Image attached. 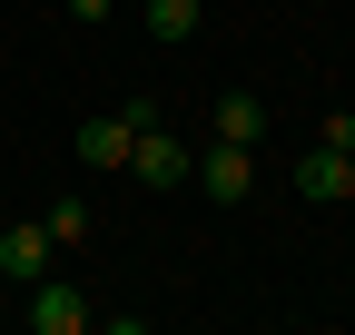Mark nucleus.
I'll return each instance as SVG.
<instances>
[{
  "instance_id": "f257e3e1",
  "label": "nucleus",
  "mask_w": 355,
  "mask_h": 335,
  "mask_svg": "<svg viewBox=\"0 0 355 335\" xmlns=\"http://www.w3.org/2000/svg\"><path fill=\"white\" fill-rule=\"evenodd\" d=\"M20 325H30V335H79V325H89V296H79L69 276H30V286H20Z\"/></svg>"
},
{
  "instance_id": "f03ea898",
  "label": "nucleus",
  "mask_w": 355,
  "mask_h": 335,
  "mask_svg": "<svg viewBox=\"0 0 355 335\" xmlns=\"http://www.w3.org/2000/svg\"><path fill=\"white\" fill-rule=\"evenodd\" d=\"M188 178H198V188H207L217 207H237V197L257 188V148H237V138H207V148H198V168H188Z\"/></svg>"
},
{
  "instance_id": "7ed1b4c3",
  "label": "nucleus",
  "mask_w": 355,
  "mask_h": 335,
  "mask_svg": "<svg viewBox=\"0 0 355 335\" xmlns=\"http://www.w3.org/2000/svg\"><path fill=\"white\" fill-rule=\"evenodd\" d=\"M188 168H198V148H178L168 129H139V138H128V178H139V188H188Z\"/></svg>"
},
{
  "instance_id": "20e7f679",
  "label": "nucleus",
  "mask_w": 355,
  "mask_h": 335,
  "mask_svg": "<svg viewBox=\"0 0 355 335\" xmlns=\"http://www.w3.org/2000/svg\"><path fill=\"white\" fill-rule=\"evenodd\" d=\"M296 197H306V207H345V197H355V158L316 138V148L296 158Z\"/></svg>"
},
{
  "instance_id": "39448f33",
  "label": "nucleus",
  "mask_w": 355,
  "mask_h": 335,
  "mask_svg": "<svg viewBox=\"0 0 355 335\" xmlns=\"http://www.w3.org/2000/svg\"><path fill=\"white\" fill-rule=\"evenodd\" d=\"M50 227L40 217H20V227H0V286H30V276H50Z\"/></svg>"
},
{
  "instance_id": "423d86ee",
  "label": "nucleus",
  "mask_w": 355,
  "mask_h": 335,
  "mask_svg": "<svg viewBox=\"0 0 355 335\" xmlns=\"http://www.w3.org/2000/svg\"><path fill=\"white\" fill-rule=\"evenodd\" d=\"M128 138H139V129H128V118L119 109H99V118H79V168H128Z\"/></svg>"
},
{
  "instance_id": "0eeeda50",
  "label": "nucleus",
  "mask_w": 355,
  "mask_h": 335,
  "mask_svg": "<svg viewBox=\"0 0 355 335\" xmlns=\"http://www.w3.org/2000/svg\"><path fill=\"white\" fill-rule=\"evenodd\" d=\"M217 138L257 148V138H266V99H257V89H217Z\"/></svg>"
},
{
  "instance_id": "6e6552de",
  "label": "nucleus",
  "mask_w": 355,
  "mask_h": 335,
  "mask_svg": "<svg viewBox=\"0 0 355 335\" xmlns=\"http://www.w3.org/2000/svg\"><path fill=\"white\" fill-rule=\"evenodd\" d=\"M139 20H148V39H198V20H207V0H139Z\"/></svg>"
},
{
  "instance_id": "1a4fd4ad",
  "label": "nucleus",
  "mask_w": 355,
  "mask_h": 335,
  "mask_svg": "<svg viewBox=\"0 0 355 335\" xmlns=\"http://www.w3.org/2000/svg\"><path fill=\"white\" fill-rule=\"evenodd\" d=\"M40 227H50V246H79V237H89V197H60Z\"/></svg>"
},
{
  "instance_id": "9d476101",
  "label": "nucleus",
  "mask_w": 355,
  "mask_h": 335,
  "mask_svg": "<svg viewBox=\"0 0 355 335\" xmlns=\"http://www.w3.org/2000/svg\"><path fill=\"white\" fill-rule=\"evenodd\" d=\"M69 20H109V0H69Z\"/></svg>"
},
{
  "instance_id": "9b49d317",
  "label": "nucleus",
  "mask_w": 355,
  "mask_h": 335,
  "mask_svg": "<svg viewBox=\"0 0 355 335\" xmlns=\"http://www.w3.org/2000/svg\"><path fill=\"white\" fill-rule=\"evenodd\" d=\"M345 158H355V148H345Z\"/></svg>"
}]
</instances>
